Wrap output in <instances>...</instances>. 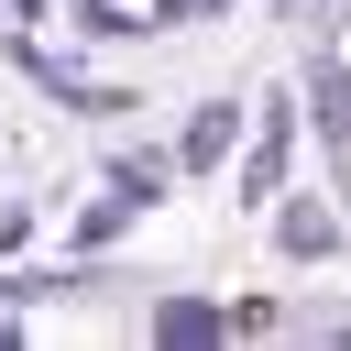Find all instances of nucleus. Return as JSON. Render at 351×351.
Returning a JSON list of instances; mask_svg holds the SVG:
<instances>
[{
    "label": "nucleus",
    "instance_id": "1",
    "mask_svg": "<svg viewBox=\"0 0 351 351\" xmlns=\"http://www.w3.org/2000/svg\"><path fill=\"white\" fill-rule=\"evenodd\" d=\"M329 241H340L329 208H285V252H329Z\"/></svg>",
    "mask_w": 351,
    "mask_h": 351
},
{
    "label": "nucleus",
    "instance_id": "2",
    "mask_svg": "<svg viewBox=\"0 0 351 351\" xmlns=\"http://www.w3.org/2000/svg\"><path fill=\"white\" fill-rule=\"evenodd\" d=\"M154 329H165V340H208V329H219V307H197V296H186V307H165Z\"/></svg>",
    "mask_w": 351,
    "mask_h": 351
},
{
    "label": "nucleus",
    "instance_id": "3",
    "mask_svg": "<svg viewBox=\"0 0 351 351\" xmlns=\"http://www.w3.org/2000/svg\"><path fill=\"white\" fill-rule=\"evenodd\" d=\"M219 143H230V110H197V132H186V165H208Z\"/></svg>",
    "mask_w": 351,
    "mask_h": 351
},
{
    "label": "nucleus",
    "instance_id": "4",
    "mask_svg": "<svg viewBox=\"0 0 351 351\" xmlns=\"http://www.w3.org/2000/svg\"><path fill=\"white\" fill-rule=\"evenodd\" d=\"M318 99H329L318 121H329V132H351V77H340V66H318Z\"/></svg>",
    "mask_w": 351,
    "mask_h": 351
}]
</instances>
